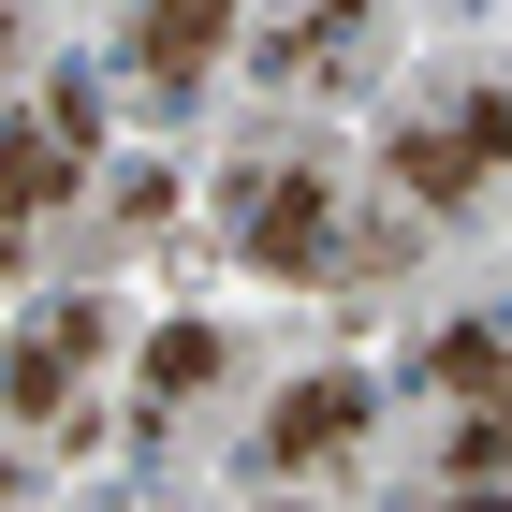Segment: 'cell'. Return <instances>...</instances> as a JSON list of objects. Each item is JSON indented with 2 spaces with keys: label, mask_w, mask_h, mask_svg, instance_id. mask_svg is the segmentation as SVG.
Masks as SVG:
<instances>
[{
  "label": "cell",
  "mask_w": 512,
  "mask_h": 512,
  "mask_svg": "<svg viewBox=\"0 0 512 512\" xmlns=\"http://www.w3.org/2000/svg\"><path fill=\"white\" fill-rule=\"evenodd\" d=\"M410 395H425L439 483H512V337H498V322H454V337H425Z\"/></svg>",
  "instance_id": "1"
},
{
  "label": "cell",
  "mask_w": 512,
  "mask_h": 512,
  "mask_svg": "<svg viewBox=\"0 0 512 512\" xmlns=\"http://www.w3.org/2000/svg\"><path fill=\"white\" fill-rule=\"evenodd\" d=\"M88 132H103V103H88V74H59L30 103V118H0V264L59 220V205L88 191Z\"/></svg>",
  "instance_id": "2"
},
{
  "label": "cell",
  "mask_w": 512,
  "mask_h": 512,
  "mask_svg": "<svg viewBox=\"0 0 512 512\" xmlns=\"http://www.w3.org/2000/svg\"><path fill=\"white\" fill-rule=\"evenodd\" d=\"M235 249H249L264 278H352L337 176H322V161H249V191H235Z\"/></svg>",
  "instance_id": "3"
},
{
  "label": "cell",
  "mask_w": 512,
  "mask_h": 512,
  "mask_svg": "<svg viewBox=\"0 0 512 512\" xmlns=\"http://www.w3.org/2000/svg\"><path fill=\"white\" fill-rule=\"evenodd\" d=\"M395 191L410 205H469L483 176L512 161V88H454V103H425V118H395Z\"/></svg>",
  "instance_id": "4"
},
{
  "label": "cell",
  "mask_w": 512,
  "mask_h": 512,
  "mask_svg": "<svg viewBox=\"0 0 512 512\" xmlns=\"http://www.w3.org/2000/svg\"><path fill=\"white\" fill-rule=\"evenodd\" d=\"M103 337H118V322H103V293H59L44 322H15V352H0V410H15V425H59V410H74V381L103 366Z\"/></svg>",
  "instance_id": "5"
},
{
  "label": "cell",
  "mask_w": 512,
  "mask_h": 512,
  "mask_svg": "<svg viewBox=\"0 0 512 512\" xmlns=\"http://www.w3.org/2000/svg\"><path fill=\"white\" fill-rule=\"evenodd\" d=\"M249 59H264V88H293V103H337V88H366V59H381V0H308V15H278Z\"/></svg>",
  "instance_id": "6"
},
{
  "label": "cell",
  "mask_w": 512,
  "mask_h": 512,
  "mask_svg": "<svg viewBox=\"0 0 512 512\" xmlns=\"http://www.w3.org/2000/svg\"><path fill=\"white\" fill-rule=\"evenodd\" d=\"M381 425V395L352 381V366H322V381H293L264 410V439H249V469H337V454H352V439Z\"/></svg>",
  "instance_id": "7"
},
{
  "label": "cell",
  "mask_w": 512,
  "mask_h": 512,
  "mask_svg": "<svg viewBox=\"0 0 512 512\" xmlns=\"http://www.w3.org/2000/svg\"><path fill=\"white\" fill-rule=\"evenodd\" d=\"M220 44H235V0H132V88H161V103H191L205 74H220Z\"/></svg>",
  "instance_id": "8"
},
{
  "label": "cell",
  "mask_w": 512,
  "mask_h": 512,
  "mask_svg": "<svg viewBox=\"0 0 512 512\" xmlns=\"http://www.w3.org/2000/svg\"><path fill=\"white\" fill-rule=\"evenodd\" d=\"M205 381H220V337H205V322H176V337H147V410H191Z\"/></svg>",
  "instance_id": "9"
},
{
  "label": "cell",
  "mask_w": 512,
  "mask_h": 512,
  "mask_svg": "<svg viewBox=\"0 0 512 512\" xmlns=\"http://www.w3.org/2000/svg\"><path fill=\"white\" fill-rule=\"evenodd\" d=\"M410 512H512V483H425Z\"/></svg>",
  "instance_id": "10"
},
{
  "label": "cell",
  "mask_w": 512,
  "mask_h": 512,
  "mask_svg": "<svg viewBox=\"0 0 512 512\" xmlns=\"http://www.w3.org/2000/svg\"><path fill=\"white\" fill-rule=\"evenodd\" d=\"M30 498H44V483H30V469H15V454H0V512H30Z\"/></svg>",
  "instance_id": "11"
},
{
  "label": "cell",
  "mask_w": 512,
  "mask_h": 512,
  "mask_svg": "<svg viewBox=\"0 0 512 512\" xmlns=\"http://www.w3.org/2000/svg\"><path fill=\"white\" fill-rule=\"evenodd\" d=\"M0 59H15V0H0Z\"/></svg>",
  "instance_id": "12"
}]
</instances>
